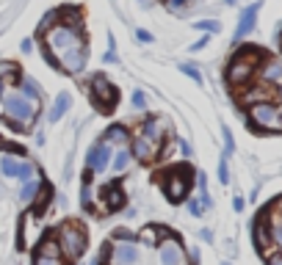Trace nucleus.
<instances>
[{
  "mask_svg": "<svg viewBox=\"0 0 282 265\" xmlns=\"http://www.w3.org/2000/svg\"><path fill=\"white\" fill-rule=\"evenodd\" d=\"M0 111L11 122L14 130H28L34 125L36 113H39V102H31L20 94V91H8L6 83L0 80Z\"/></svg>",
  "mask_w": 282,
  "mask_h": 265,
  "instance_id": "f257e3e1",
  "label": "nucleus"
},
{
  "mask_svg": "<svg viewBox=\"0 0 282 265\" xmlns=\"http://www.w3.org/2000/svg\"><path fill=\"white\" fill-rule=\"evenodd\" d=\"M158 149H161V130H158L155 122H147L141 127V135L133 144V155H139L141 161H149V158L158 155Z\"/></svg>",
  "mask_w": 282,
  "mask_h": 265,
  "instance_id": "f03ea898",
  "label": "nucleus"
},
{
  "mask_svg": "<svg viewBox=\"0 0 282 265\" xmlns=\"http://www.w3.org/2000/svg\"><path fill=\"white\" fill-rule=\"evenodd\" d=\"M89 94H92V102L97 105L103 113H111V108L116 105V89H113L103 75H97L92 80V91H89Z\"/></svg>",
  "mask_w": 282,
  "mask_h": 265,
  "instance_id": "7ed1b4c3",
  "label": "nucleus"
},
{
  "mask_svg": "<svg viewBox=\"0 0 282 265\" xmlns=\"http://www.w3.org/2000/svg\"><path fill=\"white\" fill-rule=\"evenodd\" d=\"M61 246L67 249L70 257H80L86 251V232L80 227H72V224L61 227Z\"/></svg>",
  "mask_w": 282,
  "mask_h": 265,
  "instance_id": "20e7f679",
  "label": "nucleus"
},
{
  "mask_svg": "<svg viewBox=\"0 0 282 265\" xmlns=\"http://www.w3.org/2000/svg\"><path fill=\"white\" fill-rule=\"evenodd\" d=\"M252 122H254V127H268V130L282 127L280 108H274L271 102H257V105H252Z\"/></svg>",
  "mask_w": 282,
  "mask_h": 265,
  "instance_id": "39448f33",
  "label": "nucleus"
},
{
  "mask_svg": "<svg viewBox=\"0 0 282 265\" xmlns=\"http://www.w3.org/2000/svg\"><path fill=\"white\" fill-rule=\"evenodd\" d=\"M111 158H113V147L106 144V141H97L89 149V155H86V166L92 168V171H106L111 166Z\"/></svg>",
  "mask_w": 282,
  "mask_h": 265,
  "instance_id": "423d86ee",
  "label": "nucleus"
},
{
  "mask_svg": "<svg viewBox=\"0 0 282 265\" xmlns=\"http://www.w3.org/2000/svg\"><path fill=\"white\" fill-rule=\"evenodd\" d=\"M183 263H185V251L177 240L161 243V265H183Z\"/></svg>",
  "mask_w": 282,
  "mask_h": 265,
  "instance_id": "0eeeda50",
  "label": "nucleus"
},
{
  "mask_svg": "<svg viewBox=\"0 0 282 265\" xmlns=\"http://www.w3.org/2000/svg\"><path fill=\"white\" fill-rule=\"evenodd\" d=\"M113 263H116V265H136V263H139V246H136L133 240L119 243V246H116V251H113Z\"/></svg>",
  "mask_w": 282,
  "mask_h": 265,
  "instance_id": "6e6552de",
  "label": "nucleus"
},
{
  "mask_svg": "<svg viewBox=\"0 0 282 265\" xmlns=\"http://www.w3.org/2000/svg\"><path fill=\"white\" fill-rule=\"evenodd\" d=\"M127 138H130V135H127V130L122 125H113V127H108L106 130V144H111V147H127Z\"/></svg>",
  "mask_w": 282,
  "mask_h": 265,
  "instance_id": "1a4fd4ad",
  "label": "nucleus"
},
{
  "mask_svg": "<svg viewBox=\"0 0 282 265\" xmlns=\"http://www.w3.org/2000/svg\"><path fill=\"white\" fill-rule=\"evenodd\" d=\"M34 265H64V260H61L56 246H47V249H42L39 254H36Z\"/></svg>",
  "mask_w": 282,
  "mask_h": 265,
  "instance_id": "9d476101",
  "label": "nucleus"
},
{
  "mask_svg": "<svg viewBox=\"0 0 282 265\" xmlns=\"http://www.w3.org/2000/svg\"><path fill=\"white\" fill-rule=\"evenodd\" d=\"M166 194H169L172 202H180V199L188 194V180H180V177H175L172 182H166Z\"/></svg>",
  "mask_w": 282,
  "mask_h": 265,
  "instance_id": "9b49d317",
  "label": "nucleus"
},
{
  "mask_svg": "<svg viewBox=\"0 0 282 265\" xmlns=\"http://www.w3.org/2000/svg\"><path fill=\"white\" fill-rule=\"evenodd\" d=\"M70 105H72V97L67 94V91H64V94H58V97H56V105H53V111H50V122H58V119H61V113L67 111Z\"/></svg>",
  "mask_w": 282,
  "mask_h": 265,
  "instance_id": "f8f14e48",
  "label": "nucleus"
},
{
  "mask_svg": "<svg viewBox=\"0 0 282 265\" xmlns=\"http://www.w3.org/2000/svg\"><path fill=\"white\" fill-rule=\"evenodd\" d=\"M111 166H113V171H125V168L130 166V149H127V147L116 149L113 158H111Z\"/></svg>",
  "mask_w": 282,
  "mask_h": 265,
  "instance_id": "ddd939ff",
  "label": "nucleus"
},
{
  "mask_svg": "<svg viewBox=\"0 0 282 265\" xmlns=\"http://www.w3.org/2000/svg\"><path fill=\"white\" fill-rule=\"evenodd\" d=\"M254 14H257V6L247 8V14H244V20H241L238 31H235V39H241V36H247V33H249V28L254 25Z\"/></svg>",
  "mask_w": 282,
  "mask_h": 265,
  "instance_id": "4468645a",
  "label": "nucleus"
},
{
  "mask_svg": "<svg viewBox=\"0 0 282 265\" xmlns=\"http://www.w3.org/2000/svg\"><path fill=\"white\" fill-rule=\"evenodd\" d=\"M0 171L6 177H17V171H20V161H14V158H0Z\"/></svg>",
  "mask_w": 282,
  "mask_h": 265,
  "instance_id": "2eb2a0df",
  "label": "nucleus"
},
{
  "mask_svg": "<svg viewBox=\"0 0 282 265\" xmlns=\"http://www.w3.org/2000/svg\"><path fill=\"white\" fill-rule=\"evenodd\" d=\"M36 188H39V182H36V180H28L25 185H22V191H20V199H22V202H31V196L36 194Z\"/></svg>",
  "mask_w": 282,
  "mask_h": 265,
  "instance_id": "dca6fc26",
  "label": "nucleus"
},
{
  "mask_svg": "<svg viewBox=\"0 0 282 265\" xmlns=\"http://www.w3.org/2000/svg\"><path fill=\"white\" fill-rule=\"evenodd\" d=\"M31 177H34V166H31V163H25V161H20V171H17V180L28 182Z\"/></svg>",
  "mask_w": 282,
  "mask_h": 265,
  "instance_id": "f3484780",
  "label": "nucleus"
},
{
  "mask_svg": "<svg viewBox=\"0 0 282 265\" xmlns=\"http://www.w3.org/2000/svg\"><path fill=\"white\" fill-rule=\"evenodd\" d=\"M141 237H144V243L147 246H155V230H152V227H147V230L141 232Z\"/></svg>",
  "mask_w": 282,
  "mask_h": 265,
  "instance_id": "a211bd4d",
  "label": "nucleus"
},
{
  "mask_svg": "<svg viewBox=\"0 0 282 265\" xmlns=\"http://www.w3.org/2000/svg\"><path fill=\"white\" fill-rule=\"evenodd\" d=\"M219 180L230 182V171H227V161H224V158H221V163H219Z\"/></svg>",
  "mask_w": 282,
  "mask_h": 265,
  "instance_id": "6ab92c4d",
  "label": "nucleus"
},
{
  "mask_svg": "<svg viewBox=\"0 0 282 265\" xmlns=\"http://www.w3.org/2000/svg\"><path fill=\"white\" fill-rule=\"evenodd\" d=\"M183 72H185V75H191V77H194V80H197V83H202V75H199V72L194 69V66H188V64H183Z\"/></svg>",
  "mask_w": 282,
  "mask_h": 265,
  "instance_id": "aec40b11",
  "label": "nucleus"
},
{
  "mask_svg": "<svg viewBox=\"0 0 282 265\" xmlns=\"http://www.w3.org/2000/svg\"><path fill=\"white\" fill-rule=\"evenodd\" d=\"M188 213H191V216H199V213H202V204H199L197 199H191V202H188Z\"/></svg>",
  "mask_w": 282,
  "mask_h": 265,
  "instance_id": "412c9836",
  "label": "nucleus"
},
{
  "mask_svg": "<svg viewBox=\"0 0 282 265\" xmlns=\"http://www.w3.org/2000/svg\"><path fill=\"white\" fill-rule=\"evenodd\" d=\"M224 144H227V149L233 152V135H230V130H224Z\"/></svg>",
  "mask_w": 282,
  "mask_h": 265,
  "instance_id": "4be33fe9",
  "label": "nucleus"
},
{
  "mask_svg": "<svg viewBox=\"0 0 282 265\" xmlns=\"http://www.w3.org/2000/svg\"><path fill=\"white\" fill-rule=\"evenodd\" d=\"M199 28H205V31H216V25H213V22H197Z\"/></svg>",
  "mask_w": 282,
  "mask_h": 265,
  "instance_id": "5701e85b",
  "label": "nucleus"
},
{
  "mask_svg": "<svg viewBox=\"0 0 282 265\" xmlns=\"http://www.w3.org/2000/svg\"><path fill=\"white\" fill-rule=\"evenodd\" d=\"M133 102L141 108V105H144V94H133Z\"/></svg>",
  "mask_w": 282,
  "mask_h": 265,
  "instance_id": "b1692460",
  "label": "nucleus"
},
{
  "mask_svg": "<svg viewBox=\"0 0 282 265\" xmlns=\"http://www.w3.org/2000/svg\"><path fill=\"white\" fill-rule=\"evenodd\" d=\"M139 39H141V42H149V39H152V36H149L147 31H139Z\"/></svg>",
  "mask_w": 282,
  "mask_h": 265,
  "instance_id": "393cba45",
  "label": "nucleus"
},
{
  "mask_svg": "<svg viewBox=\"0 0 282 265\" xmlns=\"http://www.w3.org/2000/svg\"><path fill=\"white\" fill-rule=\"evenodd\" d=\"M233 207H235V210H244V199H241V196H238V199L233 202Z\"/></svg>",
  "mask_w": 282,
  "mask_h": 265,
  "instance_id": "a878e982",
  "label": "nucleus"
},
{
  "mask_svg": "<svg viewBox=\"0 0 282 265\" xmlns=\"http://www.w3.org/2000/svg\"><path fill=\"white\" fill-rule=\"evenodd\" d=\"M271 265H282V257H277V260H271Z\"/></svg>",
  "mask_w": 282,
  "mask_h": 265,
  "instance_id": "bb28decb",
  "label": "nucleus"
}]
</instances>
